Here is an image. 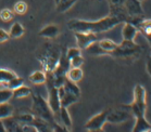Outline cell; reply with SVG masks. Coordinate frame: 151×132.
Listing matches in <instances>:
<instances>
[{
  "label": "cell",
  "mask_w": 151,
  "mask_h": 132,
  "mask_svg": "<svg viewBox=\"0 0 151 132\" xmlns=\"http://www.w3.org/2000/svg\"><path fill=\"white\" fill-rule=\"evenodd\" d=\"M129 15L127 14L125 8L110 6V13L103 19L98 21L71 20L68 22V27L73 31H88L95 34H101L111 31L116 25L127 22Z\"/></svg>",
  "instance_id": "cell-1"
},
{
  "label": "cell",
  "mask_w": 151,
  "mask_h": 132,
  "mask_svg": "<svg viewBox=\"0 0 151 132\" xmlns=\"http://www.w3.org/2000/svg\"><path fill=\"white\" fill-rule=\"evenodd\" d=\"M32 98H33V104H32V113L33 115L36 117L44 119L46 121H48L50 125L53 127L55 131H66L60 123L57 122L55 117L52 113L50 106H49L48 102L42 98L40 94H33L32 93Z\"/></svg>",
  "instance_id": "cell-2"
},
{
  "label": "cell",
  "mask_w": 151,
  "mask_h": 132,
  "mask_svg": "<svg viewBox=\"0 0 151 132\" xmlns=\"http://www.w3.org/2000/svg\"><path fill=\"white\" fill-rule=\"evenodd\" d=\"M131 111L135 118L145 116L147 108V93L141 85H136L134 88V98L131 104Z\"/></svg>",
  "instance_id": "cell-3"
},
{
  "label": "cell",
  "mask_w": 151,
  "mask_h": 132,
  "mask_svg": "<svg viewBox=\"0 0 151 132\" xmlns=\"http://www.w3.org/2000/svg\"><path fill=\"white\" fill-rule=\"evenodd\" d=\"M142 48L139 44H135L134 41L123 40L120 44H117L115 50L110 53V55L119 59H131L137 58L141 54Z\"/></svg>",
  "instance_id": "cell-4"
},
{
  "label": "cell",
  "mask_w": 151,
  "mask_h": 132,
  "mask_svg": "<svg viewBox=\"0 0 151 132\" xmlns=\"http://www.w3.org/2000/svg\"><path fill=\"white\" fill-rule=\"evenodd\" d=\"M132 117H133V113L131 111V106L129 105H120L115 108L109 109L106 121L116 125V123H122V122L129 120Z\"/></svg>",
  "instance_id": "cell-5"
},
{
  "label": "cell",
  "mask_w": 151,
  "mask_h": 132,
  "mask_svg": "<svg viewBox=\"0 0 151 132\" xmlns=\"http://www.w3.org/2000/svg\"><path fill=\"white\" fill-rule=\"evenodd\" d=\"M109 109H104L101 113L93 116L85 123V129L88 131H101L103 126L106 125Z\"/></svg>",
  "instance_id": "cell-6"
},
{
  "label": "cell",
  "mask_w": 151,
  "mask_h": 132,
  "mask_svg": "<svg viewBox=\"0 0 151 132\" xmlns=\"http://www.w3.org/2000/svg\"><path fill=\"white\" fill-rule=\"evenodd\" d=\"M75 33L76 44L81 50H86L88 46L99 40L98 34L95 33H88V31H74Z\"/></svg>",
  "instance_id": "cell-7"
},
{
  "label": "cell",
  "mask_w": 151,
  "mask_h": 132,
  "mask_svg": "<svg viewBox=\"0 0 151 132\" xmlns=\"http://www.w3.org/2000/svg\"><path fill=\"white\" fill-rule=\"evenodd\" d=\"M124 8L129 16H144L140 0H125Z\"/></svg>",
  "instance_id": "cell-8"
},
{
  "label": "cell",
  "mask_w": 151,
  "mask_h": 132,
  "mask_svg": "<svg viewBox=\"0 0 151 132\" xmlns=\"http://www.w3.org/2000/svg\"><path fill=\"white\" fill-rule=\"evenodd\" d=\"M137 34H138V29L135 25H133L129 22H124V26H123V29H122L123 40L134 41Z\"/></svg>",
  "instance_id": "cell-9"
},
{
  "label": "cell",
  "mask_w": 151,
  "mask_h": 132,
  "mask_svg": "<svg viewBox=\"0 0 151 132\" xmlns=\"http://www.w3.org/2000/svg\"><path fill=\"white\" fill-rule=\"evenodd\" d=\"M59 122L62 127L65 129L66 131H70L72 129V118L70 116V113L68 108L65 107H61L60 113H59Z\"/></svg>",
  "instance_id": "cell-10"
},
{
  "label": "cell",
  "mask_w": 151,
  "mask_h": 132,
  "mask_svg": "<svg viewBox=\"0 0 151 132\" xmlns=\"http://www.w3.org/2000/svg\"><path fill=\"white\" fill-rule=\"evenodd\" d=\"M4 125L6 128V131L8 132H22V125L17 121L14 116L8 117V118L2 119Z\"/></svg>",
  "instance_id": "cell-11"
},
{
  "label": "cell",
  "mask_w": 151,
  "mask_h": 132,
  "mask_svg": "<svg viewBox=\"0 0 151 132\" xmlns=\"http://www.w3.org/2000/svg\"><path fill=\"white\" fill-rule=\"evenodd\" d=\"M138 31H140L141 34L144 35L145 38L147 39V41L151 44V20L150 19H144L140 23L138 24L137 26Z\"/></svg>",
  "instance_id": "cell-12"
},
{
  "label": "cell",
  "mask_w": 151,
  "mask_h": 132,
  "mask_svg": "<svg viewBox=\"0 0 151 132\" xmlns=\"http://www.w3.org/2000/svg\"><path fill=\"white\" fill-rule=\"evenodd\" d=\"M60 33V28H59L58 25H55V24H49L47 26L42 28L38 35L40 36V37H44V38H55L57 36L59 35Z\"/></svg>",
  "instance_id": "cell-13"
},
{
  "label": "cell",
  "mask_w": 151,
  "mask_h": 132,
  "mask_svg": "<svg viewBox=\"0 0 151 132\" xmlns=\"http://www.w3.org/2000/svg\"><path fill=\"white\" fill-rule=\"evenodd\" d=\"M31 125H33L36 129L37 132H49V131H55V129L52 127L48 121H46L44 119L39 118V117H36L35 116L34 120Z\"/></svg>",
  "instance_id": "cell-14"
},
{
  "label": "cell",
  "mask_w": 151,
  "mask_h": 132,
  "mask_svg": "<svg viewBox=\"0 0 151 132\" xmlns=\"http://www.w3.org/2000/svg\"><path fill=\"white\" fill-rule=\"evenodd\" d=\"M151 123H149L145 116H140L136 118V122L133 128V132H150Z\"/></svg>",
  "instance_id": "cell-15"
},
{
  "label": "cell",
  "mask_w": 151,
  "mask_h": 132,
  "mask_svg": "<svg viewBox=\"0 0 151 132\" xmlns=\"http://www.w3.org/2000/svg\"><path fill=\"white\" fill-rule=\"evenodd\" d=\"M84 71L81 67H70V69L66 73V78L73 82H79L83 79Z\"/></svg>",
  "instance_id": "cell-16"
},
{
  "label": "cell",
  "mask_w": 151,
  "mask_h": 132,
  "mask_svg": "<svg viewBox=\"0 0 151 132\" xmlns=\"http://www.w3.org/2000/svg\"><path fill=\"white\" fill-rule=\"evenodd\" d=\"M78 96H76L75 94L73 93H70V92H64V94L62 95V98H60V103H61V107H65V108H69L70 106L74 103L78 101Z\"/></svg>",
  "instance_id": "cell-17"
},
{
  "label": "cell",
  "mask_w": 151,
  "mask_h": 132,
  "mask_svg": "<svg viewBox=\"0 0 151 132\" xmlns=\"http://www.w3.org/2000/svg\"><path fill=\"white\" fill-rule=\"evenodd\" d=\"M31 94H32L31 88L24 85L20 86V87H17V88L12 90V98H26V96H29Z\"/></svg>",
  "instance_id": "cell-18"
},
{
  "label": "cell",
  "mask_w": 151,
  "mask_h": 132,
  "mask_svg": "<svg viewBox=\"0 0 151 132\" xmlns=\"http://www.w3.org/2000/svg\"><path fill=\"white\" fill-rule=\"evenodd\" d=\"M46 78H47V74L45 71H36L32 75H29V81L34 85H42L46 82Z\"/></svg>",
  "instance_id": "cell-19"
},
{
  "label": "cell",
  "mask_w": 151,
  "mask_h": 132,
  "mask_svg": "<svg viewBox=\"0 0 151 132\" xmlns=\"http://www.w3.org/2000/svg\"><path fill=\"white\" fill-rule=\"evenodd\" d=\"M24 34H25V28L22 24L19 23V22H15L14 24H12L10 31H9L10 38H20Z\"/></svg>",
  "instance_id": "cell-20"
},
{
  "label": "cell",
  "mask_w": 151,
  "mask_h": 132,
  "mask_svg": "<svg viewBox=\"0 0 151 132\" xmlns=\"http://www.w3.org/2000/svg\"><path fill=\"white\" fill-rule=\"evenodd\" d=\"M13 114H14V108L12 105L9 104L8 102L0 103V119L11 117V116H13Z\"/></svg>",
  "instance_id": "cell-21"
},
{
  "label": "cell",
  "mask_w": 151,
  "mask_h": 132,
  "mask_svg": "<svg viewBox=\"0 0 151 132\" xmlns=\"http://www.w3.org/2000/svg\"><path fill=\"white\" fill-rule=\"evenodd\" d=\"M63 88L65 90L66 92H70V93H73V94H75L76 96H81V89L79 87L77 86L76 82H73L71 80H69L68 78H66L64 82H63Z\"/></svg>",
  "instance_id": "cell-22"
},
{
  "label": "cell",
  "mask_w": 151,
  "mask_h": 132,
  "mask_svg": "<svg viewBox=\"0 0 151 132\" xmlns=\"http://www.w3.org/2000/svg\"><path fill=\"white\" fill-rule=\"evenodd\" d=\"M98 44H99L100 48L102 49L103 51H106L108 54H110L113 50H115L117 47V44L114 42L113 40L111 39H101V40H98Z\"/></svg>",
  "instance_id": "cell-23"
},
{
  "label": "cell",
  "mask_w": 151,
  "mask_h": 132,
  "mask_svg": "<svg viewBox=\"0 0 151 132\" xmlns=\"http://www.w3.org/2000/svg\"><path fill=\"white\" fill-rule=\"evenodd\" d=\"M77 0H60L55 7V10L60 12V13H63V12H66L68 10H70L71 8L75 4V2Z\"/></svg>",
  "instance_id": "cell-24"
},
{
  "label": "cell",
  "mask_w": 151,
  "mask_h": 132,
  "mask_svg": "<svg viewBox=\"0 0 151 132\" xmlns=\"http://www.w3.org/2000/svg\"><path fill=\"white\" fill-rule=\"evenodd\" d=\"M85 51H87L89 54L91 55H104V54H108L106 51H103L101 48H100L99 44H98V41H95L93 44L88 46L87 49Z\"/></svg>",
  "instance_id": "cell-25"
},
{
  "label": "cell",
  "mask_w": 151,
  "mask_h": 132,
  "mask_svg": "<svg viewBox=\"0 0 151 132\" xmlns=\"http://www.w3.org/2000/svg\"><path fill=\"white\" fill-rule=\"evenodd\" d=\"M17 75L14 71L10 69H4V68H0V82H7L11 79L17 77Z\"/></svg>",
  "instance_id": "cell-26"
},
{
  "label": "cell",
  "mask_w": 151,
  "mask_h": 132,
  "mask_svg": "<svg viewBox=\"0 0 151 132\" xmlns=\"http://www.w3.org/2000/svg\"><path fill=\"white\" fill-rule=\"evenodd\" d=\"M14 117H15V119L20 122L21 125L32 123L35 118V116L33 115V113H31V114H28V113H25V114H19V115H15Z\"/></svg>",
  "instance_id": "cell-27"
},
{
  "label": "cell",
  "mask_w": 151,
  "mask_h": 132,
  "mask_svg": "<svg viewBox=\"0 0 151 132\" xmlns=\"http://www.w3.org/2000/svg\"><path fill=\"white\" fill-rule=\"evenodd\" d=\"M28 6L25 1H17V4H14L13 7V12L14 14H19V15H23L27 12Z\"/></svg>",
  "instance_id": "cell-28"
},
{
  "label": "cell",
  "mask_w": 151,
  "mask_h": 132,
  "mask_svg": "<svg viewBox=\"0 0 151 132\" xmlns=\"http://www.w3.org/2000/svg\"><path fill=\"white\" fill-rule=\"evenodd\" d=\"M14 15L15 14H14L13 10H10L8 8H4V9H2V10L0 11V19H1L2 22H6V23L11 22V21L13 20Z\"/></svg>",
  "instance_id": "cell-29"
},
{
  "label": "cell",
  "mask_w": 151,
  "mask_h": 132,
  "mask_svg": "<svg viewBox=\"0 0 151 132\" xmlns=\"http://www.w3.org/2000/svg\"><path fill=\"white\" fill-rule=\"evenodd\" d=\"M12 98V90L8 88L0 89V103L9 102V100Z\"/></svg>",
  "instance_id": "cell-30"
},
{
  "label": "cell",
  "mask_w": 151,
  "mask_h": 132,
  "mask_svg": "<svg viewBox=\"0 0 151 132\" xmlns=\"http://www.w3.org/2000/svg\"><path fill=\"white\" fill-rule=\"evenodd\" d=\"M84 62H85V60H84V58H83L82 54H81V55L75 56V58L71 59V60H70V65H71V67H82V65L84 64Z\"/></svg>",
  "instance_id": "cell-31"
},
{
  "label": "cell",
  "mask_w": 151,
  "mask_h": 132,
  "mask_svg": "<svg viewBox=\"0 0 151 132\" xmlns=\"http://www.w3.org/2000/svg\"><path fill=\"white\" fill-rule=\"evenodd\" d=\"M81 54H82V50H81L78 47L70 48V49H68V51H66V56H68L69 60H71V59L75 58V56L81 55Z\"/></svg>",
  "instance_id": "cell-32"
},
{
  "label": "cell",
  "mask_w": 151,
  "mask_h": 132,
  "mask_svg": "<svg viewBox=\"0 0 151 132\" xmlns=\"http://www.w3.org/2000/svg\"><path fill=\"white\" fill-rule=\"evenodd\" d=\"M10 39V35L7 31H4L2 28H0V44H4L6 41Z\"/></svg>",
  "instance_id": "cell-33"
},
{
  "label": "cell",
  "mask_w": 151,
  "mask_h": 132,
  "mask_svg": "<svg viewBox=\"0 0 151 132\" xmlns=\"http://www.w3.org/2000/svg\"><path fill=\"white\" fill-rule=\"evenodd\" d=\"M125 0H110V6L114 7H123Z\"/></svg>",
  "instance_id": "cell-34"
},
{
  "label": "cell",
  "mask_w": 151,
  "mask_h": 132,
  "mask_svg": "<svg viewBox=\"0 0 151 132\" xmlns=\"http://www.w3.org/2000/svg\"><path fill=\"white\" fill-rule=\"evenodd\" d=\"M147 71H148V74L150 75V77H151V55L148 58V61H147Z\"/></svg>",
  "instance_id": "cell-35"
},
{
  "label": "cell",
  "mask_w": 151,
  "mask_h": 132,
  "mask_svg": "<svg viewBox=\"0 0 151 132\" xmlns=\"http://www.w3.org/2000/svg\"><path fill=\"white\" fill-rule=\"evenodd\" d=\"M0 132H6V128H4V120L2 119H0Z\"/></svg>",
  "instance_id": "cell-36"
},
{
  "label": "cell",
  "mask_w": 151,
  "mask_h": 132,
  "mask_svg": "<svg viewBox=\"0 0 151 132\" xmlns=\"http://www.w3.org/2000/svg\"><path fill=\"white\" fill-rule=\"evenodd\" d=\"M59 1H60V0H55V4H58Z\"/></svg>",
  "instance_id": "cell-37"
},
{
  "label": "cell",
  "mask_w": 151,
  "mask_h": 132,
  "mask_svg": "<svg viewBox=\"0 0 151 132\" xmlns=\"http://www.w3.org/2000/svg\"><path fill=\"white\" fill-rule=\"evenodd\" d=\"M140 1H142V0H140Z\"/></svg>",
  "instance_id": "cell-38"
}]
</instances>
